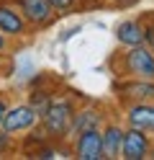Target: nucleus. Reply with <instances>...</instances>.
<instances>
[{
    "label": "nucleus",
    "mask_w": 154,
    "mask_h": 160,
    "mask_svg": "<svg viewBox=\"0 0 154 160\" xmlns=\"http://www.w3.org/2000/svg\"><path fill=\"white\" fill-rule=\"evenodd\" d=\"M75 108L77 106H75V101H72L69 96H54L51 98L49 108L39 119V124L44 127V132H46V137L51 142H67Z\"/></svg>",
    "instance_id": "1"
},
{
    "label": "nucleus",
    "mask_w": 154,
    "mask_h": 160,
    "mask_svg": "<svg viewBox=\"0 0 154 160\" xmlns=\"http://www.w3.org/2000/svg\"><path fill=\"white\" fill-rule=\"evenodd\" d=\"M116 75L118 78H147L154 80V49L147 44L126 47V52L116 57Z\"/></svg>",
    "instance_id": "2"
},
{
    "label": "nucleus",
    "mask_w": 154,
    "mask_h": 160,
    "mask_svg": "<svg viewBox=\"0 0 154 160\" xmlns=\"http://www.w3.org/2000/svg\"><path fill=\"white\" fill-rule=\"evenodd\" d=\"M36 124H39V114L34 111V106L28 101L26 103H10L5 116H3V122H0V127L5 132H10L13 137L23 134V132H31Z\"/></svg>",
    "instance_id": "3"
},
{
    "label": "nucleus",
    "mask_w": 154,
    "mask_h": 160,
    "mask_svg": "<svg viewBox=\"0 0 154 160\" xmlns=\"http://www.w3.org/2000/svg\"><path fill=\"white\" fill-rule=\"evenodd\" d=\"M0 31H3L10 42H21L31 34V26L23 18V13L18 11V5L13 0H3L0 3Z\"/></svg>",
    "instance_id": "4"
},
{
    "label": "nucleus",
    "mask_w": 154,
    "mask_h": 160,
    "mask_svg": "<svg viewBox=\"0 0 154 160\" xmlns=\"http://www.w3.org/2000/svg\"><path fill=\"white\" fill-rule=\"evenodd\" d=\"M154 152V137L141 132V129L126 127L123 132V145H121V158L123 160H147Z\"/></svg>",
    "instance_id": "5"
},
{
    "label": "nucleus",
    "mask_w": 154,
    "mask_h": 160,
    "mask_svg": "<svg viewBox=\"0 0 154 160\" xmlns=\"http://www.w3.org/2000/svg\"><path fill=\"white\" fill-rule=\"evenodd\" d=\"M113 91L123 103H136V101H154V80L147 78H123L113 83Z\"/></svg>",
    "instance_id": "6"
},
{
    "label": "nucleus",
    "mask_w": 154,
    "mask_h": 160,
    "mask_svg": "<svg viewBox=\"0 0 154 160\" xmlns=\"http://www.w3.org/2000/svg\"><path fill=\"white\" fill-rule=\"evenodd\" d=\"M13 3L18 5V11L23 13V18L28 21V26L31 28H46V26H51L54 23V18H57V13H54V8L49 5V0H13Z\"/></svg>",
    "instance_id": "7"
},
{
    "label": "nucleus",
    "mask_w": 154,
    "mask_h": 160,
    "mask_svg": "<svg viewBox=\"0 0 154 160\" xmlns=\"http://www.w3.org/2000/svg\"><path fill=\"white\" fill-rule=\"evenodd\" d=\"M69 142H72V155H75L77 160H103L105 158L100 129H87V132L72 137Z\"/></svg>",
    "instance_id": "8"
},
{
    "label": "nucleus",
    "mask_w": 154,
    "mask_h": 160,
    "mask_svg": "<svg viewBox=\"0 0 154 160\" xmlns=\"http://www.w3.org/2000/svg\"><path fill=\"white\" fill-rule=\"evenodd\" d=\"M123 122H126V127L141 129L154 137V101L123 103Z\"/></svg>",
    "instance_id": "9"
},
{
    "label": "nucleus",
    "mask_w": 154,
    "mask_h": 160,
    "mask_svg": "<svg viewBox=\"0 0 154 160\" xmlns=\"http://www.w3.org/2000/svg\"><path fill=\"white\" fill-rule=\"evenodd\" d=\"M105 122H108V119H105V114H103V108H98V106H82V108H75V116H72V127H69L67 142H69L72 137L87 132V129H100Z\"/></svg>",
    "instance_id": "10"
},
{
    "label": "nucleus",
    "mask_w": 154,
    "mask_h": 160,
    "mask_svg": "<svg viewBox=\"0 0 154 160\" xmlns=\"http://www.w3.org/2000/svg\"><path fill=\"white\" fill-rule=\"evenodd\" d=\"M123 132H126V127H121L118 122H105V124L100 127V134H103V152H105L108 160L121 158Z\"/></svg>",
    "instance_id": "11"
},
{
    "label": "nucleus",
    "mask_w": 154,
    "mask_h": 160,
    "mask_svg": "<svg viewBox=\"0 0 154 160\" xmlns=\"http://www.w3.org/2000/svg\"><path fill=\"white\" fill-rule=\"evenodd\" d=\"M116 42L126 49V47H139L144 44V23L139 18H126L116 26Z\"/></svg>",
    "instance_id": "12"
},
{
    "label": "nucleus",
    "mask_w": 154,
    "mask_h": 160,
    "mask_svg": "<svg viewBox=\"0 0 154 160\" xmlns=\"http://www.w3.org/2000/svg\"><path fill=\"white\" fill-rule=\"evenodd\" d=\"M51 98H54V93H49V91H34L31 93V98H28V103L34 106V111L39 114V119H41V114L49 108V103H51Z\"/></svg>",
    "instance_id": "13"
},
{
    "label": "nucleus",
    "mask_w": 154,
    "mask_h": 160,
    "mask_svg": "<svg viewBox=\"0 0 154 160\" xmlns=\"http://www.w3.org/2000/svg\"><path fill=\"white\" fill-rule=\"evenodd\" d=\"M49 5L54 8L57 16H67V13H72L80 5V0H49Z\"/></svg>",
    "instance_id": "14"
},
{
    "label": "nucleus",
    "mask_w": 154,
    "mask_h": 160,
    "mask_svg": "<svg viewBox=\"0 0 154 160\" xmlns=\"http://www.w3.org/2000/svg\"><path fill=\"white\" fill-rule=\"evenodd\" d=\"M16 150V139L10 132H5L3 127H0V155H8V152H13Z\"/></svg>",
    "instance_id": "15"
},
{
    "label": "nucleus",
    "mask_w": 154,
    "mask_h": 160,
    "mask_svg": "<svg viewBox=\"0 0 154 160\" xmlns=\"http://www.w3.org/2000/svg\"><path fill=\"white\" fill-rule=\"evenodd\" d=\"M144 44H147L149 49H154V21L144 23Z\"/></svg>",
    "instance_id": "16"
},
{
    "label": "nucleus",
    "mask_w": 154,
    "mask_h": 160,
    "mask_svg": "<svg viewBox=\"0 0 154 160\" xmlns=\"http://www.w3.org/2000/svg\"><path fill=\"white\" fill-rule=\"evenodd\" d=\"M10 52V39L3 34V31H0V57H5Z\"/></svg>",
    "instance_id": "17"
},
{
    "label": "nucleus",
    "mask_w": 154,
    "mask_h": 160,
    "mask_svg": "<svg viewBox=\"0 0 154 160\" xmlns=\"http://www.w3.org/2000/svg\"><path fill=\"white\" fill-rule=\"evenodd\" d=\"M8 106H10L8 96H5V93H0V122H3V116H5V111H8Z\"/></svg>",
    "instance_id": "18"
},
{
    "label": "nucleus",
    "mask_w": 154,
    "mask_h": 160,
    "mask_svg": "<svg viewBox=\"0 0 154 160\" xmlns=\"http://www.w3.org/2000/svg\"><path fill=\"white\" fill-rule=\"evenodd\" d=\"M105 3H113V5H128V3H133V0H105Z\"/></svg>",
    "instance_id": "19"
},
{
    "label": "nucleus",
    "mask_w": 154,
    "mask_h": 160,
    "mask_svg": "<svg viewBox=\"0 0 154 160\" xmlns=\"http://www.w3.org/2000/svg\"><path fill=\"white\" fill-rule=\"evenodd\" d=\"M80 3H98V0H80Z\"/></svg>",
    "instance_id": "20"
},
{
    "label": "nucleus",
    "mask_w": 154,
    "mask_h": 160,
    "mask_svg": "<svg viewBox=\"0 0 154 160\" xmlns=\"http://www.w3.org/2000/svg\"><path fill=\"white\" fill-rule=\"evenodd\" d=\"M0 59H3V57H0ZM0 75H5V72H3V62H0Z\"/></svg>",
    "instance_id": "21"
}]
</instances>
